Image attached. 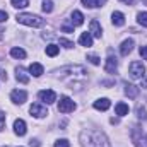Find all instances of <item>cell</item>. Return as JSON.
<instances>
[{
	"label": "cell",
	"mask_w": 147,
	"mask_h": 147,
	"mask_svg": "<svg viewBox=\"0 0 147 147\" xmlns=\"http://www.w3.org/2000/svg\"><path fill=\"white\" fill-rule=\"evenodd\" d=\"M82 147H111L108 137L99 130H84L80 134Z\"/></svg>",
	"instance_id": "1"
},
{
	"label": "cell",
	"mask_w": 147,
	"mask_h": 147,
	"mask_svg": "<svg viewBox=\"0 0 147 147\" xmlns=\"http://www.w3.org/2000/svg\"><path fill=\"white\" fill-rule=\"evenodd\" d=\"M16 19H17V22H21L24 26H31V28H41L45 24V21L34 14H17Z\"/></svg>",
	"instance_id": "2"
},
{
	"label": "cell",
	"mask_w": 147,
	"mask_h": 147,
	"mask_svg": "<svg viewBox=\"0 0 147 147\" xmlns=\"http://www.w3.org/2000/svg\"><path fill=\"white\" fill-rule=\"evenodd\" d=\"M146 75V67L142 62H132L130 63V77L132 79H142Z\"/></svg>",
	"instance_id": "3"
},
{
	"label": "cell",
	"mask_w": 147,
	"mask_h": 147,
	"mask_svg": "<svg viewBox=\"0 0 147 147\" xmlns=\"http://www.w3.org/2000/svg\"><path fill=\"white\" fill-rule=\"evenodd\" d=\"M74 110H75V103H74L70 98L63 96L60 99V103H58V111L60 113H72Z\"/></svg>",
	"instance_id": "4"
},
{
	"label": "cell",
	"mask_w": 147,
	"mask_h": 147,
	"mask_svg": "<svg viewBox=\"0 0 147 147\" xmlns=\"http://www.w3.org/2000/svg\"><path fill=\"white\" fill-rule=\"evenodd\" d=\"M38 98H39L43 103H46V105H51V103H55V101H57V94H55V91H51V89L39 91Z\"/></svg>",
	"instance_id": "5"
},
{
	"label": "cell",
	"mask_w": 147,
	"mask_h": 147,
	"mask_svg": "<svg viewBox=\"0 0 147 147\" xmlns=\"http://www.w3.org/2000/svg\"><path fill=\"white\" fill-rule=\"evenodd\" d=\"M10 99H12V103H16V105H22V103H26V99H28V92L16 89V91L10 92Z\"/></svg>",
	"instance_id": "6"
},
{
	"label": "cell",
	"mask_w": 147,
	"mask_h": 147,
	"mask_svg": "<svg viewBox=\"0 0 147 147\" xmlns=\"http://www.w3.org/2000/svg\"><path fill=\"white\" fill-rule=\"evenodd\" d=\"M29 113H31L33 116H36V118H45V116L48 115V110H46L43 105H38V103H34V105H31Z\"/></svg>",
	"instance_id": "7"
},
{
	"label": "cell",
	"mask_w": 147,
	"mask_h": 147,
	"mask_svg": "<svg viewBox=\"0 0 147 147\" xmlns=\"http://www.w3.org/2000/svg\"><path fill=\"white\" fill-rule=\"evenodd\" d=\"M14 132H16V135H19V137H22V135H26V132H28V128H26V121L24 120H16L14 121Z\"/></svg>",
	"instance_id": "8"
},
{
	"label": "cell",
	"mask_w": 147,
	"mask_h": 147,
	"mask_svg": "<svg viewBox=\"0 0 147 147\" xmlns=\"http://www.w3.org/2000/svg\"><path fill=\"white\" fill-rule=\"evenodd\" d=\"M116 69H118V60L113 57V55H110L108 58H106V65H105V70L108 74H115L116 72Z\"/></svg>",
	"instance_id": "9"
},
{
	"label": "cell",
	"mask_w": 147,
	"mask_h": 147,
	"mask_svg": "<svg viewBox=\"0 0 147 147\" xmlns=\"http://www.w3.org/2000/svg\"><path fill=\"white\" fill-rule=\"evenodd\" d=\"M89 28H91V31H89V33H91V36L101 38V34H103V29H101V24H99L96 19H94V21H91V26H89Z\"/></svg>",
	"instance_id": "10"
},
{
	"label": "cell",
	"mask_w": 147,
	"mask_h": 147,
	"mask_svg": "<svg viewBox=\"0 0 147 147\" xmlns=\"http://www.w3.org/2000/svg\"><path fill=\"white\" fill-rule=\"evenodd\" d=\"M132 50H134V39H125V41L121 43V46H120V53H121L123 57H127Z\"/></svg>",
	"instance_id": "11"
},
{
	"label": "cell",
	"mask_w": 147,
	"mask_h": 147,
	"mask_svg": "<svg viewBox=\"0 0 147 147\" xmlns=\"http://www.w3.org/2000/svg\"><path fill=\"white\" fill-rule=\"evenodd\" d=\"M110 106H111V101L108 99V98H101V99L94 101V108L99 110V111H106Z\"/></svg>",
	"instance_id": "12"
},
{
	"label": "cell",
	"mask_w": 147,
	"mask_h": 147,
	"mask_svg": "<svg viewBox=\"0 0 147 147\" xmlns=\"http://www.w3.org/2000/svg\"><path fill=\"white\" fill-rule=\"evenodd\" d=\"M16 79H17L19 82H22V84H28V82H29V75L26 74V70H24L22 67H17V69H16Z\"/></svg>",
	"instance_id": "13"
},
{
	"label": "cell",
	"mask_w": 147,
	"mask_h": 147,
	"mask_svg": "<svg viewBox=\"0 0 147 147\" xmlns=\"http://www.w3.org/2000/svg\"><path fill=\"white\" fill-rule=\"evenodd\" d=\"M125 94H127L128 98H137V96H139V87L127 82V84H125Z\"/></svg>",
	"instance_id": "14"
},
{
	"label": "cell",
	"mask_w": 147,
	"mask_h": 147,
	"mask_svg": "<svg viewBox=\"0 0 147 147\" xmlns=\"http://www.w3.org/2000/svg\"><path fill=\"white\" fill-rule=\"evenodd\" d=\"M111 22H113L115 26H123V24H125V16H123L121 12H113V14H111Z\"/></svg>",
	"instance_id": "15"
},
{
	"label": "cell",
	"mask_w": 147,
	"mask_h": 147,
	"mask_svg": "<svg viewBox=\"0 0 147 147\" xmlns=\"http://www.w3.org/2000/svg\"><path fill=\"white\" fill-rule=\"evenodd\" d=\"M29 72L33 74L34 77H41L43 72H45V69H43L41 63H31V65H29Z\"/></svg>",
	"instance_id": "16"
},
{
	"label": "cell",
	"mask_w": 147,
	"mask_h": 147,
	"mask_svg": "<svg viewBox=\"0 0 147 147\" xmlns=\"http://www.w3.org/2000/svg\"><path fill=\"white\" fill-rule=\"evenodd\" d=\"M79 43L82 46H92V36H91V33H82L80 38H79Z\"/></svg>",
	"instance_id": "17"
},
{
	"label": "cell",
	"mask_w": 147,
	"mask_h": 147,
	"mask_svg": "<svg viewBox=\"0 0 147 147\" xmlns=\"http://www.w3.org/2000/svg\"><path fill=\"white\" fill-rule=\"evenodd\" d=\"M84 7H89V9H94V7H101L106 3V0H82Z\"/></svg>",
	"instance_id": "18"
},
{
	"label": "cell",
	"mask_w": 147,
	"mask_h": 147,
	"mask_svg": "<svg viewBox=\"0 0 147 147\" xmlns=\"http://www.w3.org/2000/svg\"><path fill=\"white\" fill-rule=\"evenodd\" d=\"M115 113H116L118 116H125V115H128V105H125V103H118V105L115 106Z\"/></svg>",
	"instance_id": "19"
},
{
	"label": "cell",
	"mask_w": 147,
	"mask_h": 147,
	"mask_svg": "<svg viewBox=\"0 0 147 147\" xmlns=\"http://www.w3.org/2000/svg\"><path fill=\"white\" fill-rule=\"evenodd\" d=\"M82 22H84V16H82V12L74 10L72 12V24L74 26H80Z\"/></svg>",
	"instance_id": "20"
},
{
	"label": "cell",
	"mask_w": 147,
	"mask_h": 147,
	"mask_svg": "<svg viewBox=\"0 0 147 147\" xmlns=\"http://www.w3.org/2000/svg\"><path fill=\"white\" fill-rule=\"evenodd\" d=\"M58 51H60V48H58L57 45H48V46H46V55H48V57H57Z\"/></svg>",
	"instance_id": "21"
},
{
	"label": "cell",
	"mask_w": 147,
	"mask_h": 147,
	"mask_svg": "<svg viewBox=\"0 0 147 147\" xmlns=\"http://www.w3.org/2000/svg\"><path fill=\"white\" fill-rule=\"evenodd\" d=\"M10 55H12L14 58H26V51H24L22 48H12V50H10Z\"/></svg>",
	"instance_id": "22"
},
{
	"label": "cell",
	"mask_w": 147,
	"mask_h": 147,
	"mask_svg": "<svg viewBox=\"0 0 147 147\" xmlns=\"http://www.w3.org/2000/svg\"><path fill=\"white\" fill-rule=\"evenodd\" d=\"M10 3H12V7H16V9H24V7L29 5V0H10Z\"/></svg>",
	"instance_id": "23"
},
{
	"label": "cell",
	"mask_w": 147,
	"mask_h": 147,
	"mask_svg": "<svg viewBox=\"0 0 147 147\" xmlns=\"http://www.w3.org/2000/svg\"><path fill=\"white\" fill-rule=\"evenodd\" d=\"M137 21H139L140 26L147 28V12H139V14H137Z\"/></svg>",
	"instance_id": "24"
},
{
	"label": "cell",
	"mask_w": 147,
	"mask_h": 147,
	"mask_svg": "<svg viewBox=\"0 0 147 147\" xmlns=\"http://www.w3.org/2000/svg\"><path fill=\"white\" fill-rule=\"evenodd\" d=\"M43 10H45L46 14H50V12L53 10V2H51V0H45V2H43Z\"/></svg>",
	"instance_id": "25"
},
{
	"label": "cell",
	"mask_w": 147,
	"mask_h": 147,
	"mask_svg": "<svg viewBox=\"0 0 147 147\" xmlns=\"http://www.w3.org/2000/svg\"><path fill=\"white\" fill-rule=\"evenodd\" d=\"M53 147H70V144H69V140L60 139V140H57V142H55V146H53Z\"/></svg>",
	"instance_id": "26"
},
{
	"label": "cell",
	"mask_w": 147,
	"mask_h": 147,
	"mask_svg": "<svg viewBox=\"0 0 147 147\" xmlns=\"http://www.w3.org/2000/svg\"><path fill=\"white\" fill-rule=\"evenodd\" d=\"M87 60H89L92 65H99V63H101V62H99V57H96V55H89Z\"/></svg>",
	"instance_id": "27"
},
{
	"label": "cell",
	"mask_w": 147,
	"mask_h": 147,
	"mask_svg": "<svg viewBox=\"0 0 147 147\" xmlns=\"http://www.w3.org/2000/svg\"><path fill=\"white\" fill-rule=\"evenodd\" d=\"M60 45H63L65 48H72L74 46L72 41H69V39H65V38H60Z\"/></svg>",
	"instance_id": "28"
},
{
	"label": "cell",
	"mask_w": 147,
	"mask_h": 147,
	"mask_svg": "<svg viewBox=\"0 0 147 147\" xmlns=\"http://www.w3.org/2000/svg\"><path fill=\"white\" fill-rule=\"evenodd\" d=\"M3 128H5V113L0 111V130H3Z\"/></svg>",
	"instance_id": "29"
},
{
	"label": "cell",
	"mask_w": 147,
	"mask_h": 147,
	"mask_svg": "<svg viewBox=\"0 0 147 147\" xmlns=\"http://www.w3.org/2000/svg\"><path fill=\"white\" fill-rule=\"evenodd\" d=\"M140 57H142L144 60H147V45L146 46H140Z\"/></svg>",
	"instance_id": "30"
},
{
	"label": "cell",
	"mask_w": 147,
	"mask_h": 147,
	"mask_svg": "<svg viewBox=\"0 0 147 147\" xmlns=\"http://www.w3.org/2000/svg\"><path fill=\"white\" fill-rule=\"evenodd\" d=\"M139 118H140V120H146V118H147L146 110H144V108H139Z\"/></svg>",
	"instance_id": "31"
},
{
	"label": "cell",
	"mask_w": 147,
	"mask_h": 147,
	"mask_svg": "<svg viewBox=\"0 0 147 147\" xmlns=\"http://www.w3.org/2000/svg\"><path fill=\"white\" fill-rule=\"evenodd\" d=\"M7 12H3V10H0V22H3V21H7Z\"/></svg>",
	"instance_id": "32"
},
{
	"label": "cell",
	"mask_w": 147,
	"mask_h": 147,
	"mask_svg": "<svg viewBox=\"0 0 147 147\" xmlns=\"http://www.w3.org/2000/svg\"><path fill=\"white\" fill-rule=\"evenodd\" d=\"M62 29H63V33H72L74 31V28H70V26H63Z\"/></svg>",
	"instance_id": "33"
},
{
	"label": "cell",
	"mask_w": 147,
	"mask_h": 147,
	"mask_svg": "<svg viewBox=\"0 0 147 147\" xmlns=\"http://www.w3.org/2000/svg\"><path fill=\"white\" fill-rule=\"evenodd\" d=\"M29 144H31L33 147H39V142H38V140H33V139L29 140Z\"/></svg>",
	"instance_id": "34"
},
{
	"label": "cell",
	"mask_w": 147,
	"mask_h": 147,
	"mask_svg": "<svg viewBox=\"0 0 147 147\" xmlns=\"http://www.w3.org/2000/svg\"><path fill=\"white\" fill-rule=\"evenodd\" d=\"M142 87H147V75L142 77Z\"/></svg>",
	"instance_id": "35"
}]
</instances>
